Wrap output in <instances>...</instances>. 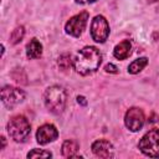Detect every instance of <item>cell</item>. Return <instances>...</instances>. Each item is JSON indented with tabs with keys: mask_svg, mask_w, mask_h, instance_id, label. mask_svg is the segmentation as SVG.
<instances>
[{
	"mask_svg": "<svg viewBox=\"0 0 159 159\" xmlns=\"http://www.w3.org/2000/svg\"><path fill=\"white\" fill-rule=\"evenodd\" d=\"M30 132H31L30 122L27 120L26 117L21 114L14 116L7 122V133L15 142H24L30 135Z\"/></svg>",
	"mask_w": 159,
	"mask_h": 159,
	"instance_id": "obj_3",
	"label": "cell"
},
{
	"mask_svg": "<svg viewBox=\"0 0 159 159\" xmlns=\"http://www.w3.org/2000/svg\"><path fill=\"white\" fill-rule=\"evenodd\" d=\"M58 137V132L53 124H43L36 132V139L40 144H47L53 142Z\"/></svg>",
	"mask_w": 159,
	"mask_h": 159,
	"instance_id": "obj_9",
	"label": "cell"
},
{
	"mask_svg": "<svg viewBox=\"0 0 159 159\" xmlns=\"http://www.w3.org/2000/svg\"><path fill=\"white\" fill-rule=\"evenodd\" d=\"M87 20H88V12L87 11H82V12L72 16L65 26L66 32L73 37H78L83 32V30L87 25Z\"/></svg>",
	"mask_w": 159,
	"mask_h": 159,
	"instance_id": "obj_6",
	"label": "cell"
},
{
	"mask_svg": "<svg viewBox=\"0 0 159 159\" xmlns=\"http://www.w3.org/2000/svg\"><path fill=\"white\" fill-rule=\"evenodd\" d=\"M149 2H155V1H159V0H148Z\"/></svg>",
	"mask_w": 159,
	"mask_h": 159,
	"instance_id": "obj_22",
	"label": "cell"
},
{
	"mask_svg": "<svg viewBox=\"0 0 159 159\" xmlns=\"http://www.w3.org/2000/svg\"><path fill=\"white\" fill-rule=\"evenodd\" d=\"M41 53H42V45H41V42L39 40H36V39L30 40V42L26 46V56L30 60H34V58L40 57Z\"/></svg>",
	"mask_w": 159,
	"mask_h": 159,
	"instance_id": "obj_12",
	"label": "cell"
},
{
	"mask_svg": "<svg viewBox=\"0 0 159 159\" xmlns=\"http://www.w3.org/2000/svg\"><path fill=\"white\" fill-rule=\"evenodd\" d=\"M147 65H148V58H147V57H139V58L134 60V61L128 66V72L132 73V75H135V73L140 72Z\"/></svg>",
	"mask_w": 159,
	"mask_h": 159,
	"instance_id": "obj_14",
	"label": "cell"
},
{
	"mask_svg": "<svg viewBox=\"0 0 159 159\" xmlns=\"http://www.w3.org/2000/svg\"><path fill=\"white\" fill-rule=\"evenodd\" d=\"M45 104L50 112L60 114L66 106V91L60 86H51L45 91Z\"/></svg>",
	"mask_w": 159,
	"mask_h": 159,
	"instance_id": "obj_2",
	"label": "cell"
},
{
	"mask_svg": "<svg viewBox=\"0 0 159 159\" xmlns=\"http://www.w3.org/2000/svg\"><path fill=\"white\" fill-rule=\"evenodd\" d=\"M24 98H25V92L20 88L6 86L1 89V99L7 108H12L14 106L19 104L20 102L24 101Z\"/></svg>",
	"mask_w": 159,
	"mask_h": 159,
	"instance_id": "obj_8",
	"label": "cell"
},
{
	"mask_svg": "<svg viewBox=\"0 0 159 159\" xmlns=\"http://www.w3.org/2000/svg\"><path fill=\"white\" fill-rule=\"evenodd\" d=\"M24 35H25V29H24V26H19V27H16L15 30H12V32H11V35H10V41H11V43H14V45L19 43V42L22 40Z\"/></svg>",
	"mask_w": 159,
	"mask_h": 159,
	"instance_id": "obj_15",
	"label": "cell"
},
{
	"mask_svg": "<svg viewBox=\"0 0 159 159\" xmlns=\"http://www.w3.org/2000/svg\"><path fill=\"white\" fill-rule=\"evenodd\" d=\"M76 1L80 2V4H89V2H93L96 0H76Z\"/></svg>",
	"mask_w": 159,
	"mask_h": 159,
	"instance_id": "obj_20",
	"label": "cell"
},
{
	"mask_svg": "<svg viewBox=\"0 0 159 159\" xmlns=\"http://www.w3.org/2000/svg\"><path fill=\"white\" fill-rule=\"evenodd\" d=\"M139 150L152 158H159V129L154 128L147 132L138 144Z\"/></svg>",
	"mask_w": 159,
	"mask_h": 159,
	"instance_id": "obj_4",
	"label": "cell"
},
{
	"mask_svg": "<svg viewBox=\"0 0 159 159\" xmlns=\"http://www.w3.org/2000/svg\"><path fill=\"white\" fill-rule=\"evenodd\" d=\"M144 120H145V117H144L143 111L140 108H137V107L129 108L125 113V117H124L125 127L132 132L139 130L143 127Z\"/></svg>",
	"mask_w": 159,
	"mask_h": 159,
	"instance_id": "obj_7",
	"label": "cell"
},
{
	"mask_svg": "<svg viewBox=\"0 0 159 159\" xmlns=\"http://www.w3.org/2000/svg\"><path fill=\"white\" fill-rule=\"evenodd\" d=\"M130 48H132V45L129 42V40H123L122 42H119L114 50H113V55L118 60H125L129 55H130Z\"/></svg>",
	"mask_w": 159,
	"mask_h": 159,
	"instance_id": "obj_11",
	"label": "cell"
},
{
	"mask_svg": "<svg viewBox=\"0 0 159 159\" xmlns=\"http://www.w3.org/2000/svg\"><path fill=\"white\" fill-rule=\"evenodd\" d=\"M58 66H60V68L63 70V71L68 70V68L71 67V56L67 55V53L60 56V58H58Z\"/></svg>",
	"mask_w": 159,
	"mask_h": 159,
	"instance_id": "obj_16",
	"label": "cell"
},
{
	"mask_svg": "<svg viewBox=\"0 0 159 159\" xmlns=\"http://www.w3.org/2000/svg\"><path fill=\"white\" fill-rule=\"evenodd\" d=\"M109 35V25L104 16L97 15L91 24V36L96 42H104Z\"/></svg>",
	"mask_w": 159,
	"mask_h": 159,
	"instance_id": "obj_5",
	"label": "cell"
},
{
	"mask_svg": "<svg viewBox=\"0 0 159 159\" xmlns=\"http://www.w3.org/2000/svg\"><path fill=\"white\" fill-rule=\"evenodd\" d=\"M102 61V56L99 51L93 46H86L80 50L73 60L75 70L80 75H89L98 70Z\"/></svg>",
	"mask_w": 159,
	"mask_h": 159,
	"instance_id": "obj_1",
	"label": "cell"
},
{
	"mask_svg": "<svg viewBox=\"0 0 159 159\" xmlns=\"http://www.w3.org/2000/svg\"><path fill=\"white\" fill-rule=\"evenodd\" d=\"M78 149H80L78 142L70 139V140L63 142V144H62V150H61V152H62V155H63V157H66V158H73V157H77L76 153L78 152Z\"/></svg>",
	"mask_w": 159,
	"mask_h": 159,
	"instance_id": "obj_13",
	"label": "cell"
},
{
	"mask_svg": "<svg viewBox=\"0 0 159 159\" xmlns=\"http://www.w3.org/2000/svg\"><path fill=\"white\" fill-rule=\"evenodd\" d=\"M1 142H2V145H1V149H4V148H5V138H4V137H1Z\"/></svg>",
	"mask_w": 159,
	"mask_h": 159,
	"instance_id": "obj_21",
	"label": "cell"
},
{
	"mask_svg": "<svg viewBox=\"0 0 159 159\" xmlns=\"http://www.w3.org/2000/svg\"><path fill=\"white\" fill-rule=\"evenodd\" d=\"M52 154L50 152H45V150H41V149H32L31 152H29L27 154V158H50Z\"/></svg>",
	"mask_w": 159,
	"mask_h": 159,
	"instance_id": "obj_17",
	"label": "cell"
},
{
	"mask_svg": "<svg viewBox=\"0 0 159 159\" xmlns=\"http://www.w3.org/2000/svg\"><path fill=\"white\" fill-rule=\"evenodd\" d=\"M104 70H106V72H109V73H117L118 71V68L114 66V65H112V63H107L106 65V67H104Z\"/></svg>",
	"mask_w": 159,
	"mask_h": 159,
	"instance_id": "obj_18",
	"label": "cell"
},
{
	"mask_svg": "<svg viewBox=\"0 0 159 159\" xmlns=\"http://www.w3.org/2000/svg\"><path fill=\"white\" fill-rule=\"evenodd\" d=\"M77 102L81 103L82 106H86V104H87V101H86V98H84L83 96H78V97H77Z\"/></svg>",
	"mask_w": 159,
	"mask_h": 159,
	"instance_id": "obj_19",
	"label": "cell"
},
{
	"mask_svg": "<svg viewBox=\"0 0 159 159\" xmlns=\"http://www.w3.org/2000/svg\"><path fill=\"white\" fill-rule=\"evenodd\" d=\"M92 152L99 158H112L114 155L113 145L106 139H98L92 144Z\"/></svg>",
	"mask_w": 159,
	"mask_h": 159,
	"instance_id": "obj_10",
	"label": "cell"
}]
</instances>
